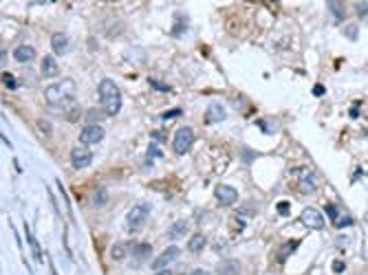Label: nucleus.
I'll return each instance as SVG.
<instances>
[{
    "mask_svg": "<svg viewBox=\"0 0 368 275\" xmlns=\"http://www.w3.org/2000/svg\"><path fill=\"white\" fill-rule=\"evenodd\" d=\"M44 97L51 108H69L75 97V82L73 79H60L58 84H51L46 88Z\"/></svg>",
    "mask_w": 368,
    "mask_h": 275,
    "instance_id": "obj_1",
    "label": "nucleus"
},
{
    "mask_svg": "<svg viewBox=\"0 0 368 275\" xmlns=\"http://www.w3.org/2000/svg\"><path fill=\"white\" fill-rule=\"evenodd\" d=\"M100 99H102V112L106 117H112L121 110V93L112 79H102L100 82Z\"/></svg>",
    "mask_w": 368,
    "mask_h": 275,
    "instance_id": "obj_2",
    "label": "nucleus"
},
{
    "mask_svg": "<svg viewBox=\"0 0 368 275\" xmlns=\"http://www.w3.org/2000/svg\"><path fill=\"white\" fill-rule=\"evenodd\" d=\"M148 214H150L148 203H137L133 209L128 211V216H126V229H128L130 234L139 231L141 227L146 225V218H148Z\"/></svg>",
    "mask_w": 368,
    "mask_h": 275,
    "instance_id": "obj_3",
    "label": "nucleus"
},
{
    "mask_svg": "<svg viewBox=\"0 0 368 275\" xmlns=\"http://www.w3.org/2000/svg\"><path fill=\"white\" fill-rule=\"evenodd\" d=\"M192 143H194V130L192 128H179L177 135H174L172 139V148L177 154H185L187 150L192 148Z\"/></svg>",
    "mask_w": 368,
    "mask_h": 275,
    "instance_id": "obj_4",
    "label": "nucleus"
},
{
    "mask_svg": "<svg viewBox=\"0 0 368 275\" xmlns=\"http://www.w3.org/2000/svg\"><path fill=\"white\" fill-rule=\"evenodd\" d=\"M104 135H106V132H104L102 126H97V123H88V126L79 132V143L95 145V143H100V141L104 139Z\"/></svg>",
    "mask_w": 368,
    "mask_h": 275,
    "instance_id": "obj_5",
    "label": "nucleus"
},
{
    "mask_svg": "<svg viewBox=\"0 0 368 275\" xmlns=\"http://www.w3.org/2000/svg\"><path fill=\"white\" fill-rule=\"evenodd\" d=\"M300 220L304 222L309 229H322V227H324V216H322V211H318L315 207H306V209L300 214Z\"/></svg>",
    "mask_w": 368,
    "mask_h": 275,
    "instance_id": "obj_6",
    "label": "nucleus"
},
{
    "mask_svg": "<svg viewBox=\"0 0 368 275\" xmlns=\"http://www.w3.org/2000/svg\"><path fill=\"white\" fill-rule=\"evenodd\" d=\"M179 255H181V249H179V246H168L166 251H163L161 255H159V258H154L152 260V269L154 271H163V269L168 267L170 262H174V260L179 258Z\"/></svg>",
    "mask_w": 368,
    "mask_h": 275,
    "instance_id": "obj_7",
    "label": "nucleus"
},
{
    "mask_svg": "<svg viewBox=\"0 0 368 275\" xmlns=\"http://www.w3.org/2000/svg\"><path fill=\"white\" fill-rule=\"evenodd\" d=\"M93 161V152L91 150H84V148H75L73 152H71V165H73L75 170H84L88 168Z\"/></svg>",
    "mask_w": 368,
    "mask_h": 275,
    "instance_id": "obj_8",
    "label": "nucleus"
},
{
    "mask_svg": "<svg viewBox=\"0 0 368 275\" xmlns=\"http://www.w3.org/2000/svg\"><path fill=\"white\" fill-rule=\"evenodd\" d=\"M214 194H216L221 205H234V203L238 201V192H236L232 185H219Z\"/></svg>",
    "mask_w": 368,
    "mask_h": 275,
    "instance_id": "obj_9",
    "label": "nucleus"
},
{
    "mask_svg": "<svg viewBox=\"0 0 368 275\" xmlns=\"http://www.w3.org/2000/svg\"><path fill=\"white\" fill-rule=\"evenodd\" d=\"M51 49H53L55 55H67L69 51H71L69 37L64 35V33H55V35L51 37Z\"/></svg>",
    "mask_w": 368,
    "mask_h": 275,
    "instance_id": "obj_10",
    "label": "nucleus"
},
{
    "mask_svg": "<svg viewBox=\"0 0 368 275\" xmlns=\"http://www.w3.org/2000/svg\"><path fill=\"white\" fill-rule=\"evenodd\" d=\"M13 58H16V62H31L36 58V49L34 46H29V44H20L16 51H13Z\"/></svg>",
    "mask_w": 368,
    "mask_h": 275,
    "instance_id": "obj_11",
    "label": "nucleus"
},
{
    "mask_svg": "<svg viewBox=\"0 0 368 275\" xmlns=\"http://www.w3.org/2000/svg\"><path fill=\"white\" fill-rule=\"evenodd\" d=\"M58 73H60L58 62L51 58V55H46V58L42 60V75H44V77H58Z\"/></svg>",
    "mask_w": 368,
    "mask_h": 275,
    "instance_id": "obj_12",
    "label": "nucleus"
},
{
    "mask_svg": "<svg viewBox=\"0 0 368 275\" xmlns=\"http://www.w3.org/2000/svg\"><path fill=\"white\" fill-rule=\"evenodd\" d=\"M238 273H240V264L236 260H225L216 269V275H238Z\"/></svg>",
    "mask_w": 368,
    "mask_h": 275,
    "instance_id": "obj_13",
    "label": "nucleus"
},
{
    "mask_svg": "<svg viewBox=\"0 0 368 275\" xmlns=\"http://www.w3.org/2000/svg\"><path fill=\"white\" fill-rule=\"evenodd\" d=\"M225 108L221 106V103H210V108H207V117L205 119L210 121V123H214V121H223L225 119Z\"/></svg>",
    "mask_w": 368,
    "mask_h": 275,
    "instance_id": "obj_14",
    "label": "nucleus"
},
{
    "mask_svg": "<svg viewBox=\"0 0 368 275\" xmlns=\"http://www.w3.org/2000/svg\"><path fill=\"white\" fill-rule=\"evenodd\" d=\"M185 234H187V222L185 220H177L168 229V238L170 240H177V238H181V236H185Z\"/></svg>",
    "mask_w": 368,
    "mask_h": 275,
    "instance_id": "obj_15",
    "label": "nucleus"
},
{
    "mask_svg": "<svg viewBox=\"0 0 368 275\" xmlns=\"http://www.w3.org/2000/svg\"><path fill=\"white\" fill-rule=\"evenodd\" d=\"M205 244H207V238L203 234H196V236H192L190 238V242H187V249L192 251V253H201L203 249H205Z\"/></svg>",
    "mask_w": 368,
    "mask_h": 275,
    "instance_id": "obj_16",
    "label": "nucleus"
},
{
    "mask_svg": "<svg viewBox=\"0 0 368 275\" xmlns=\"http://www.w3.org/2000/svg\"><path fill=\"white\" fill-rule=\"evenodd\" d=\"M128 251H130L128 242H119L110 249V255H112V260H124L126 255H128Z\"/></svg>",
    "mask_w": 368,
    "mask_h": 275,
    "instance_id": "obj_17",
    "label": "nucleus"
},
{
    "mask_svg": "<svg viewBox=\"0 0 368 275\" xmlns=\"http://www.w3.org/2000/svg\"><path fill=\"white\" fill-rule=\"evenodd\" d=\"M106 201H108V192H106V189H104V187H100L95 194H93V201H91V205L100 209V207L106 205Z\"/></svg>",
    "mask_w": 368,
    "mask_h": 275,
    "instance_id": "obj_18",
    "label": "nucleus"
},
{
    "mask_svg": "<svg viewBox=\"0 0 368 275\" xmlns=\"http://www.w3.org/2000/svg\"><path fill=\"white\" fill-rule=\"evenodd\" d=\"M152 253V246H150L148 242H139L133 246V255L135 258H146V255Z\"/></svg>",
    "mask_w": 368,
    "mask_h": 275,
    "instance_id": "obj_19",
    "label": "nucleus"
},
{
    "mask_svg": "<svg viewBox=\"0 0 368 275\" xmlns=\"http://www.w3.org/2000/svg\"><path fill=\"white\" fill-rule=\"evenodd\" d=\"M315 189H318V185H315L313 176H306V178H302V181H300V192L302 194H313Z\"/></svg>",
    "mask_w": 368,
    "mask_h": 275,
    "instance_id": "obj_20",
    "label": "nucleus"
},
{
    "mask_svg": "<svg viewBox=\"0 0 368 275\" xmlns=\"http://www.w3.org/2000/svg\"><path fill=\"white\" fill-rule=\"evenodd\" d=\"M27 229V240H29V244H31V249H34V255L37 260H42V249H40V244H37V240L34 238V234L29 231V227H25Z\"/></svg>",
    "mask_w": 368,
    "mask_h": 275,
    "instance_id": "obj_21",
    "label": "nucleus"
},
{
    "mask_svg": "<svg viewBox=\"0 0 368 275\" xmlns=\"http://www.w3.org/2000/svg\"><path fill=\"white\" fill-rule=\"evenodd\" d=\"M329 9H331V13H333L335 18H339V20H344V16H346L342 2H329Z\"/></svg>",
    "mask_w": 368,
    "mask_h": 275,
    "instance_id": "obj_22",
    "label": "nucleus"
},
{
    "mask_svg": "<svg viewBox=\"0 0 368 275\" xmlns=\"http://www.w3.org/2000/svg\"><path fill=\"white\" fill-rule=\"evenodd\" d=\"M355 13L360 18H364L368 13V2H355Z\"/></svg>",
    "mask_w": 368,
    "mask_h": 275,
    "instance_id": "obj_23",
    "label": "nucleus"
},
{
    "mask_svg": "<svg viewBox=\"0 0 368 275\" xmlns=\"http://www.w3.org/2000/svg\"><path fill=\"white\" fill-rule=\"evenodd\" d=\"M2 82L7 84L9 88H18V84H16V79H13V75H11V73H4V75H2Z\"/></svg>",
    "mask_w": 368,
    "mask_h": 275,
    "instance_id": "obj_24",
    "label": "nucleus"
},
{
    "mask_svg": "<svg viewBox=\"0 0 368 275\" xmlns=\"http://www.w3.org/2000/svg\"><path fill=\"white\" fill-rule=\"evenodd\" d=\"M181 115V108H174V110H168V112H163V119H174V117H179Z\"/></svg>",
    "mask_w": 368,
    "mask_h": 275,
    "instance_id": "obj_25",
    "label": "nucleus"
},
{
    "mask_svg": "<svg viewBox=\"0 0 368 275\" xmlns=\"http://www.w3.org/2000/svg\"><path fill=\"white\" fill-rule=\"evenodd\" d=\"M289 209H291V207H289V203H285V201H282V203H278V214H282V216H285V214H289Z\"/></svg>",
    "mask_w": 368,
    "mask_h": 275,
    "instance_id": "obj_26",
    "label": "nucleus"
},
{
    "mask_svg": "<svg viewBox=\"0 0 368 275\" xmlns=\"http://www.w3.org/2000/svg\"><path fill=\"white\" fill-rule=\"evenodd\" d=\"M344 269H346V264H344L342 260H335V262H333V271H335V273H342Z\"/></svg>",
    "mask_w": 368,
    "mask_h": 275,
    "instance_id": "obj_27",
    "label": "nucleus"
},
{
    "mask_svg": "<svg viewBox=\"0 0 368 275\" xmlns=\"http://www.w3.org/2000/svg\"><path fill=\"white\" fill-rule=\"evenodd\" d=\"M88 119H91V123H93V119H100V117H106V115H102L100 110H88Z\"/></svg>",
    "mask_w": 368,
    "mask_h": 275,
    "instance_id": "obj_28",
    "label": "nucleus"
},
{
    "mask_svg": "<svg viewBox=\"0 0 368 275\" xmlns=\"http://www.w3.org/2000/svg\"><path fill=\"white\" fill-rule=\"evenodd\" d=\"M335 225H337V227H351L353 220H351V218H344V220H337Z\"/></svg>",
    "mask_w": 368,
    "mask_h": 275,
    "instance_id": "obj_29",
    "label": "nucleus"
},
{
    "mask_svg": "<svg viewBox=\"0 0 368 275\" xmlns=\"http://www.w3.org/2000/svg\"><path fill=\"white\" fill-rule=\"evenodd\" d=\"M327 211H329V216H331V218H337V209H335L333 205H329V207H327Z\"/></svg>",
    "mask_w": 368,
    "mask_h": 275,
    "instance_id": "obj_30",
    "label": "nucleus"
},
{
    "mask_svg": "<svg viewBox=\"0 0 368 275\" xmlns=\"http://www.w3.org/2000/svg\"><path fill=\"white\" fill-rule=\"evenodd\" d=\"M154 139H159V141H166V132H154Z\"/></svg>",
    "mask_w": 368,
    "mask_h": 275,
    "instance_id": "obj_31",
    "label": "nucleus"
},
{
    "mask_svg": "<svg viewBox=\"0 0 368 275\" xmlns=\"http://www.w3.org/2000/svg\"><path fill=\"white\" fill-rule=\"evenodd\" d=\"M159 154H161V152L157 150V145H150V156H159Z\"/></svg>",
    "mask_w": 368,
    "mask_h": 275,
    "instance_id": "obj_32",
    "label": "nucleus"
},
{
    "mask_svg": "<svg viewBox=\"0 0 368 275\" xmlns=\"http://www.w3.org/2000/svg\"><path fill=\"white\" fill-rule=\"evenodd\" d=\"M313 95H324V86H320V84H318V86L313 88Z\"/></svg>",
    "mask_w": 368,
    "mask_h": 275,
    "instance_id": "obj_33",
    "label": "nucleus"
},
{
    "mask_svg": "<svg viewBox=\"0 0 368 275\" xmlns=\"http://www.w3.org/2000/svg\"><path fill=\"white\" fill-rule=\"evenodd\" d=\"M187 275H207V273L203 271V269H199V271H192V273H187Z\"/></svg>",
    "mask_w": 368,
    "mask_h": 275,
    "instance_id": "obj_34",
    "label": "nucleus"
},
{
    "mask_svg": "<svg viewBox=\"0 0 368 275\" xmlns=\"http://www.w3.org/2000/svg\"><path fill=\"white\" fill-rule=\"evenodd\" d=\"M157 275H172V271H166V269H163V271H159Z\"/></svg>",
    "mask_w": 368,
    "mask_h": 275,
    "instance_id": "obj_35",
    "label": "nucleus"
},
{
    "mask_svg": "<svg viewBox=\"0 0 368 275\" xmlns=\"http://www.w3.org/2000/svg\"><path fill=\"white\" fill-rule=\"evenodd\" d=\"M366 220H368V216H366Z\"/></svg>",
    "mask_w": 368,
    "mask_h": 275,
    "instance_id": "obj_36",
    "label": "nucleus"
}]
</instances>
